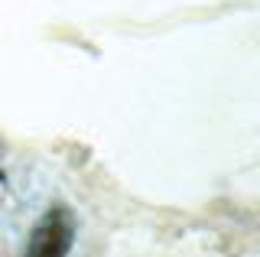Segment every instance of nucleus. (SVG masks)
<instances>
[{"label":"nucleus","instance_id":"nucleus-1","mask_svg":"<svg viewBox=\"0 0 260 257\" xmlns=\"http://www.w3.org/2000/svg\"><path fill=\"white\" fill-rule=\"evenodd\" d=\"M72 247V218L65 212H49L43 221L36 224L26 251L29 254H43V257H59Z\"/></svg>","mask_w":260,"mask_h":257}]
</instances>
